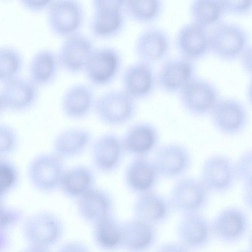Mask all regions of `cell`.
Returning <instances> with one entry per match:
<instances>
[{"mask_svg":"<svg viewBox=\"0 0 252 252\" xmlns=\"http://www.w3.org/2000/svg\"><path fill=\"white\" fill-rule=\"evenodd\" d=\"M96 97L90 85L84 83L73 84L63 94L61 103L62 112L69 119H83L94 111Z\"/></svg>","mask_w":252,"mask_h":252,"instance_id":"23","label":"cell"},{"mask_svg":"<svg viewBox=\"0 0 252 252\" xmlns=\"http://www.w3.org/2000/svg\"><path fill=\"white\" fill-rule=\"evenodd\" d=\"M46 10L48 27L55 35L64 38L80 32L85 15L82 4L78 0L52 1Z\"/></svg>","mask_w":252,"mask_h":252,"instance_id":"4","label":"cell"},{"mask_svg":"<svg viewBox=\"0 0 252 252\" xmlns=\"http://www.w3.org/2000/svg\"><path fill=\"white\" fill-rule=\"evenodd\" d=\"M2 84L0 112H24L32 108L38 98V87L29 78L18 77Z\"/></svg>","mask_w":252,"mask_h":252,"instance_id":"11","label":"cell"},{"mask_svg":"<svg viewBox=\"0 0 252 252\" xmlns=\"http://www.w3.org/2000/svg\"><path fill=\"white\" fill-rule=\"evenodd\" d=\"M136 111V100L123 89H113L96 97L94 111L102 124L114 126L130 121Z\"/></svg>","mask_w":252,"mask_h":252,"instance_id":"2","label":"cell"},{"mask_svg":"<svg viewBox=\"0 0 252 252\" xmlns=\"http://www.w3.org/2000/svg\"><path fill=\"white\" fill-rule=\"evenodd\" d=\"M177 235L178 241L191 251L206 248L214 238L211 221L201 212L182 214Z\"/></svg>","mask_w":252,"mask_h":252,"instance_id":"15","label":"cell"},{"mask_svg":"<svg viewBox=\"0 0 252 252\" xmlns=\"http://www.w3.org/2000/svg\"><path fill=\"white\" fill-rule=\"evenodd\" d=\"M23 57L16 48L3 45L0 48V81L1 83L20 77L23 67Z\"/></svg>","mask_w":252,"mask_h":252,"instance_id":"34","label":"cell"},{"mask_svg":"<svg viewBox=\"0 0 252 252\" xmlns=\"http://www.w3.org/2000/svg\"><path fill=\"white\" fill-rule=\"evenodd\" d=\"M224 11L242 13L248 10L252 5L251 0H221Z\"/></svg>","mask_w":252,"mask_h":252,"instance_id":"39","label":"cell"},{"mask_svg":"<svg viewBox=\"0 0 252 252\" xmlns=\"http://www.w3.org/2000/svg\"><path fill=\"white\" fill-rule=\"evenodd\" d=\"M94 48L92 39L81 32L64 38L57 52L61 67L72 74L84 71Z\"/></svg>","mask_w":252,"mask_h":252,"instance_id":"16","label":"cell"},{"mask_svg":"<svg viewBox=\"0 0 252 252\" xmlns=\"http://www.w3.org/2000/svg\"><path fill=\"white\" fill-rule=\"evenodd\" d=\"M163 8L161 0H125L126 14L133 20L142 23L156 20L161 14Z\"/></svg>","mask_w":252,"mask_h":252,"instance_id":"32","label":"cell"},{"mask_svg":"<svg viewBox=\"0 0 252 252\" xmlns=\"http://www.w3.org/2000/svg\"><path fill=\"white\" fill-rule=\"evenodd\" d=\"M19 170L8 158H0V200L2 201L18 187Z\"/></svg>","mask_w":252,"mask_h":252,"instance_id":"35","label":"cell"},{"mask_svg":"<svg viewBox=\"0 0 252 252\" xmlns=\"http://www.w3.org/2000/svg\"><path fill=\"white\" fill-rule=\"evenodd\" d=\"M213 237L221 243L235 244L248 233L251 220L240 207L230 206L220 209L211 220Z\"/></svg>","mask_w":252,"mask_h":252,"instance_id":"7","label":"cell"},{"mask_svg":"<svg viewBox=\"0 0 252 252\" xmlns=\"http://www.w3.org/2000/svg\"><path fill=\"white\" fill-rule=\"evenodd\" d=\"M183 108L194 116L211 114L220 99L216 87L210 81L194 77L178 93Z\"/></svg>","mask_w":252,"mask_h":252,"instance_id":"10","label":"cell"},{"mask_svg":"<svg viewBox=\"0 0 252 252\" xmlns=\"http://www.w3.org/2000/svg\"><path fill=\"white\" fill-rule=\"evenodd\" d=\"M242 62L244 68L252 74V46L247 48L242 53Z\"/></svg>","mask_w":252,"mask_h":252,"instance_id":"44","label":"cell"},{"mask_svg":"<svg viewBox=\"0 0 252 252\" xmlns=\"http://www.w3.org/2000/svg\"><path fill=\"white\" fill-rule=\"evenodd\" d=\"M122 64V56L116 48L110 46L95 47L84 71L92 85L103 86L114 80Z\"/></svg>","mask_w":252,"mask_h":252,"instance_id":"8","label":"cell"},{"mask_svg":"<svg viewBox=\"0 0 252 252\" xmlns=\"http://www.w3.org/2000/svg\"><path fill=\"white\" fill-rule=\"evenodd\" d=\"M235 162L238 180L243 184L252 182V149L242 153Z\"/></svg>","mask_w":252,"mask_h":252,"instance_id":"37","label":"cell"},{"mask_svg":"<svg viewBox=\"0 0 252 252\" xmlns=\"http://www.w3.org/2000/svg\"><path fill=\"white\" fill-rule=\"evenodd\" d=\"M171 209L169 199L154 190L137 195L133 212L134 218L156 226L167 219Z\"/></svg>","mask_w":252,"mask_h":252,"instance_id":"26","label":"cell"},{"mask_svg":"<svg viewBox=\"0 0 252 252\" xmlns=\"http://www.w3.org/2000/svg\"><path fill=\"white\" fill-rule=\"evenodd\" d=\"M160 177L154 160L135 157L126 168L124 178L128 189L137 195L154 191Z\"/></svg>","mask_w":252,"mask_h":252,"instance_id":"22","label":"cell"},{"mask_svg":"<svg viewBox=\"0 0 252 252\" xmlns=\"http://www.w3.org/2000/svg\"><path fill=\"white\" fill-rule=\"evenodd\" d=\"M19 252H49L47 248L29 245Z\"/></svg>","mask_w":252,"mask_h":252,"instance_id":"45","label":"cell"},{"mask_svg":"<svg viewBox=\"0 0 252 252\" xmlns=\"http://www.w3.org/2000/svg\"><path fill=\"white\" fill-rule=\"evenodd\" d=\"M19 137L16 129L10 125L0 124V157L8 158L18 148Z\"/></svg>","mask_w":252,"mask_h":252,"instance_id":"36","label":"cell"},{"mask_svg":"<svg viewBox=\"0 0 252 252\" xmlns=\"http://www.w3.org/2000/svg\"><path fill=\"white\" fill-rule=\"evenodd\" d=\"M237 252H252V250H251L250 249H247V250H241Z\"/></svg>","mask_w":252,"mask_h":252,"instance_id":"48","label":"cell"},{"mask_svg":"<svg viewBox=\"0 0 252 252\" xmlns=\"http://www.w3.org/2000/svg\"><path fill=\"white\" fill-rule=\"evenodd\" d=\"M0 214V231H4L16 224L23 217V213L20 210L1 203Z\"/></svg>","mask_w":252,"mask_h":252,"instance_id":"38","label":"cell"},{"mask_svg":"<svg viewBox=\"0 0 252 252\" xmlns=\"http://www.w3.org/2000/svg\"><path fill=\"white\" fill-rule=\"evenodd\" d=\"M23 7L32 12H39L47 9L52 0H21L20 1Z\"/></svg>","mask_w":252,"mask_h":252,"instance_id":"40","label":"cell"},{"mask_svg":"<svg viewBox=\"0 0 252 252\" xmlns=\"http://www.w3.org/2000/svg\"><path fill=\"white\" fill-rule=\"evenodd\" d=\"M200 179L211 193H227L238 181L235 162L224 155H212L204 161Z\"/></svg>","mask_w":252,"mask_h":252,"instance_id":"6","label":"cell"},{"mask_svg":"<svg viewBox=\"0 0 252 252\" xmlns=\"http://www.w3.org/2000/svg\"><path fill=\"white\" fill-rule=\"evenodd\" d=\"M215 129L226 136H236L244 131L249 123L247 110L240 101L233 98L220 99L211 114Z\"/></svg>","mask_w":252,"mask_h":252,"instance_id":"12","label":"cell"},{"mask_svg":"<svg viewBox=\"0 0 252 252\" xmlns=\"http://www.w3.org/2000/svg\"><path fill=\"white\" fill-rule=\"evenodd\" d=\"M61 67L57 52L49 48L41 49L29 61L28 78L37 87L46 86L54 81Z\"/></svg>","mask_w":252,"mask_h":252,"instance_id":"29","label":"cell"},{"mask_svg":"<svg viewBox=\"0 0 252 252\" xmlns=\"http://www.w3.org/2000/svg\"><path fill=\"white\" fill-rule=\"evenodd\" d=\"M93 137L92 132L82 127H72L59 132L52 142V151L63 160L82 155L91 147Z\"/></svg>","mask_w":252,"mask_h":252,"instance_id":"25","label":"cell"},{"mask_svg":"<svg viewBox=\"0 0 252 252\" xmlns=\"http://www.w3.org/2000/svg\"><path fill=\"white\" fill-rule=\"evenodd\" d=\"M95 170L85 164L66 167L59 190L66 197L77 200L95 187Z\"/></svg>","mask_w":252,"mask_h":252,"instance_id":"28","label":"cell"},{"mask_svg":"<svg viewBox=\"0 0 252 252\" xmlns=\"http://www.w3.org/2000/svg\"><path fill=\"white\" fill-rule=\"evenodd\" d=\"M22 228L24 237L29 245L47 249L56 244L63 232L60 219L54 214L45 211L27 218Z\"/></svg>","mask_w":252,"mask_h":252,"instance_id":"9","label":"cell"},{"mask_svg":"<svg viewBox=\"0 0 252 252\" xmlns=\"http://www.w3.org/2000/svg\"><path fill=\"white\" fill-rule=\"evenodd\" d=\"M153 160L160 177L174 178L184 175L189 170L192 156L184 145L170 143L159 147Z\"/></svg>","mask_w":252,"mask_h":252,"instance_id":"17","label":"cell"},{"mask_svg":"<svg viewBox=\"0 0 252 252\" xmlns=\"http://www.w3.org/2000/svg\"><path fill=\"white\" fill-rule=\"evenodd\" d=\"M175 44L181 56L192 61L203 57L211 49L210 34L207 28L191 21L179 29Z\"/></svg>","mask_w":252,"mask_h":252,"instance_id":"20","label":"cell"},{"mask_svg":"<svg viewBox=\"0 0 252 252\" xmlns=\"http://www.w3.org/2000/svg\"><path fill=\"white\" fill-rule=\"evenodd\" d=\"M158 132L152 124L139 122L131 126L122 138L126 152L137 157L147 156L156 147Z\"/></svg>","mask_w":252,"mask_h":252,"instance_id":"30","label":"cell"},{"mask_svg":"<svg viewBox=\"0 0 252 252\" xmlns=\"http://www.w3.org/2000/svg\"><path fill=\"white\" fill-rule=\"evenodd\" d=\"M191 60L180 56L168 59L161 65L157 76L160 88L168 94L179 93L195 75Z\"/></svg>","mask_w":252,"mask_h":252,"instance_id":"21","label":"cell"},{"mask_svg":"<svg viewBox=\"0 0 252 252\" xmlns=\"http://www.w3.org/2000/svg\"><path fill=\"white\" fill-rule=\"evenodd\" d=\"M211 192L199 178L185 177L173 185L169 198L171 207L182 214L201 212Z\"/></svg>","mask_w":252,"mask_h":252,"instance_id":"5","label":"cell"},{"mask_svg":"<svg viewBox=\"0 0 252 252\" xmlns=\"http://www.w3.org/2000/svg\"><path fill=\"white\" fill-rule=\"evenodd\" d=\"M76 201L80 216L93 225L113 215L114 203L113 198L104 189L95 186Z\"/></svg>","mask_w":252,"mask_h":252,"instance_id":"24","label":"cell"},{"mask_svg":"<svg viewBox=\"0 0 252 252\" xmlns=\"http://www.w3.org/2000/svg\"><path fill=\"white\" fill-rule=\"evenodd\" d=\"M210 34V48L218 56L231 59L247 48L248 35L240 25L231 22L218 24Z\"/></svg>","mask_w":252,"mask_h":252,"instance_id":"14","label":"cell"},{"mask_svg":"<svg viewBox=\"0 0 252 252\" xmlns=\"http://www.w3.org/2000/svg\"><path fill=\"white\" fill-rule=\"evenodd\" d=\"M249 249L252 250V231L250 234L249 237Z\"/></svg>","mask_w":252,"mask_h":252,"instance_id":"47","label":"cell"},{"mask_svg":"<svg viewBox=\"0 0 252 252\" xmlns=\"http://www.w3.org/2000/svg\"><path fill=\"white\" fill-rule=\"evenodd\" d=\"M93 236L96 245L106 252H114L123 248V223L113 215L94 225Z\"/></svg>","mask_w":252,"mask_h":252,"instance_id":"31","label":"cell"},{"mask_svg":"<svg viewBox=\"0 0 252 252\" xmlns=\"http://www.w3.org/2000/svg\"><path fill=\"white\" fill-rule=\"evenodd\" d=\"M89 22L92 34L99 38L106 39L118 34L126 23L124 0H94Z\"/></svg>","mask_w":252,"mask_h":252,"instance_id":"3","label":"cell"},{"mask_svg":"<svg viewBox=\"0 0 252 252\" xmlns=\"http://www.w3.org/2000/svg\"><path fill=\"white\" fill-rule=\"evenodd\" d=\"M223 11L221 0H194L189 6L192 22L205 28L217 22Z\"/></svg>","mask_w":252,"mask_h":252,"instance_id":"33","label":"cell"},{"mask_svg":"<svg viewBox=\"0 0 252 252\" xmlns=\"http://www.w3.org/2000/svg\"><path fill=\"white\" fill-rule=\"evenodd\" d=\"M157 237L156 226L134 217L123 223L122 248L127 252H147Z\"/></svg>","mask_w":252,"mask_h":252,"instance_id":"27","label":"cell"},{"mask_svg":"<svg viewBox=\"0 0 252 252\" xmlns=\"http://www.w3.org/2000/svg\"><path fill=\"white\" fill-rule=\"evenodd\" d=\"M57 252H90L89 248L82 242L72 241L61 246Z\"/></svg>","mask_w":252,"mask_h":252,"instance_id":"41","label":"cell"},{"mask_svg":"<svg viewBox=\"0 0 252 252\" xmlns=\"http://www.w3.org/2000/svg\"><path fill=\"white\" fill-rule=\"evenodd\" d=\"M157 83V77L150 64L140 61L128 65L122 76V89L136 100L150 96Z\"/></svg>","mask_w":252,"mask_h":252,"instance_id":"18","label":"cell"},{"mask_svg":"<svg viewBox=\"0 0 252 252\" xmlns=\"http://www.w3.org/2000/svg\"><path fill=\"white\" fill-rule=\"evenodd\" d=\"M248 97L252 104V80L250 82L248 87Z\"/></svg>","mask_w":252,"mask_h":252,"instance_id":"46","label":"cell"},{"mask_svg":"<svg viewBox=\"0 0 252 252\" xmlns=\"http://www.w3.org/2000/svg\"><path fill=\"white\" fill-rule=\"evenodd\" d=\"M179 241L168 242L160 245L156 252H191Z\"/></svg>","mask_w":252,"mask_h":252,"instance_id":"42","label":"cell"},{"mask_svg":"<svg viewBox=\"0 0 252 252\" xmlns=\"http://www.w3.org/2000/svg\"><path fill=\"white\" fill-rule=\"evenodd\" d=\"M170 47L167 32L159 27H151L139 33L135 40L134 51L140 61L150 64L164 59Z\"/></svg>","mask_w":252,"mask_h":252,"instance_id":"19","label":"cell"},{"mask_svg":"<svg viewBox=\"0 0 252 252\" xmlns=\"http://www.w3.org/2000/svg\"><path fill=\"white\" fill-rule=\"evenodd\" d=\"M66 168L64 160L52 151L43 152L36 155L29 161L27 175L35 190L50 193L59 190Z\"/></svg>","mask_w":252,"mask_h":252,"instance_id":"1","label":"cell"},{"mask_svg":"<svg viewBox=\"0 0 252 252\" xmlns=\"http://www.w3.org/2000/svg\"><path fill=\"white\" fill-rule=\"evenodd\" d=\"M242 198L245 205L252 211V182L243 184Z\"/></svg>","mask_w":252,"mask_h":252,"instance_id":"43","label":"cell"},{"mask_svg":"<svg viewBox=\"0 0 252 252\" xmlns=\"http://www.w3.org/2000/svg\"><path fill=\"white\" fill-rule=\"evenodd\" d=\"M90 148L93 167L105 174L117 170L126 153L122 138L113 132L98 136L93 141Z\"/></svg>","mask_w":252,"mask_h":252,"instance_id":"13","label":"cell"}]
</instances>
